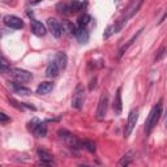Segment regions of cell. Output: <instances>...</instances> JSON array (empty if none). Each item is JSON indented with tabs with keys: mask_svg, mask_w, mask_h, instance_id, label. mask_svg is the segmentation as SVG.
Returning a JSON list of instances; mask_svg holds the SVG:
<instances>
[{
	"mask_svg": "<svg viewBox=\"0 0 167 167\" xmlns=\"http://www.w3.org/2000/svg\"><path fill=\"white\" fill-rule=\"evenodd\" d=\"M91 21V17L87 13L81 14L80 17L77 18V28L78 29H86V26L89 25V22Z\"/></svg>",
	"mask_w": 167,
	"mask_h": 167,
	"instance_id": "18",
	"label": "cell"
},
{
	"mask_svg": "<svg viewBox=\"0 0 167 167\" xmlns=\"http://www.w3.org/2000/svg\"><path fill=\"white\" fill-rule=\"evenodd\" d=\"M9 120H11V119H9V116H7V114H4V112L0 114V122H2V124L9 122Z\"/></svg>",
	"mask_w": 167,
	"mask_h": 167,
	"instance_id": "29",
	"label": "cell"
},
{
	"mask_svg": "<svg viewBox=\"0 0 167 167\" xmlns=\"http://www.w3.org/2000/svg\"><path fill=\"white\" fill-rule=\"evenodd\" d=\"M39 123H41V120H39V119H37V117L31 119V120L28 123V129H29L30 132H34V131H35V128L39 125Z\"/></svg>",
	"mask_w": 167,
	"mask_h": 167,
	"instance_id": "25",
	"label": "cell"
},
{
	"mask_svg": "<svg viewBox=\"0 0 167 167\" xmlns=\"http://www.w3.org/2000/svg\"><path fill=\"white\" fill-rule=\"evenodd\" d=\"M55 166V162H47V161H39L38 167H52Z\"/></svg>",
	"mask_w": 167,
	"mask_h": 167,
	"instance_id": "28",
	"label": "cell"
},
{
	"mask_svg": "<svg viewBox=\"0 0 167 167\" xmlns=\"http://www.w3.org/2000/svg\"><path fill=\"white\" fill-rule=\"evenodd\" d=\"M77 167H93V166H90V164H85V163H82V164H78Z\"/></svg>",
	"mask_w": 167,
	"mask_h": 167,
	"instance_id": "31",
	"label": "cell"
},
{
	"mask_svg": "<svg viewBox=\"0 0 167 167\" xmlns=\"http://www.w3.org/2000/svg\"><path fill=\"white\" fill-rule=\"evenodd\" d=\"M141 31H144V29H141L140 31H137V33H136V34H134V35H133V37L129 39V42L127 43V44H124V46L122 47V49H120V51H119V55H117V58H119V59H120V58L123 56V55H124V52L127 51V49H128V47H129V46H131V44H132L134 41H136V39H137V37L141 34Z\"/></svg>",
	"mask_w": 167,
	"mask_h": 167,
	"instance_id": "20",
	"label": "cell"
},
{
	"mask_svg": "<svg viewBox=\"0 0 167 167\" xmlns=\"http://www.w3.org/2000/svg\"><path fill=\"white\" fill-rule=\"evenodd\" d=\"M56 9H58L60 13H64V14L72 13V11H70V5L67 4V3H59V4L56 5Z\"/></svg>",
	"mask_w": 167,
	"mask_h": 167,
	"instance_id": "22",
	"label": "cell"
},
{
	"mask_svg": "<svg viewBox=\"0 0 167 167\" xmlns=\"http://www.w3.org/2000/svg\"><path fill=\"white\" fill-rule=\"evenodd\" d=\"M9 87L16 94H20V95H30L31 94V90L29 87H25L23 85H21V82H17V81L9 82Z\"/></svg>",
	"mask_w": 167,
	"mask_h": 167,
	"instance_id": "10",
	"label": "cell"
},
{
	"mask_svg": "<svg viewBox=\"0 0 167 167\" xmlns=\"http://www.w3.org/2000/svg\"><path fill=\"white\" fill-rule=\"evenodd\" d=\"M52 89H54V84L52 82H50V81H44V82H42V84H39L38 85V87H37V94H39V95H44V94H49L50 91H52Z\"/></svg>",
	"mask_w": 167,
	"mask_h": 167,
	"instance_id": "14",
	"label": "cell"
},
{
	"mask_svg": "<svg viewBox=\"0 0 167 167\" xmlns=\"http://www.w3.org/2000/svg\"><path fill=\"white\" fill-rule=\"evenodd\" d=\"M54 60H55V63H56L58 67H59L60 69H65L67 65H68V56H67V54L63 52V51L56 52Z\"/></svg>",
	"mask_w": 167,
	"mask_h": 167,
	"instance_id": "12",
	"label": "cell"
},
{
	"mask_svg": "<svg viewBox=\"0 0 167 167\" xmlns=\"http://www.w3.org/2000/svg\"><path fill=\"white\" fill-rule=\"evenodd\" d=\"M164 127L167 128V110H166V112H164Z\"/></svg>",
	"mask_w": 167,
	"mask_h": 167,
	"instance_id": "30",
	"label": "cell"
},
{
	"mask_svg": "<svg viewBox=\"0 0 167 167\" xmlns=\"http://www.w3.org/2000/svg\"><path fill=\"white\" fill-rule=\"evenodd\" d=\"M37 137H44L46 134H47V125L44 122H41L39 123V125L35 128V131L33 132Z\"/></svg>",
	"mask_w": 167,
	"mask_h": 167,
	"instance_id": "21",
	"label": "cell"
},
{
	"mask_svg": "<svg viewBox=\"0 0 167 167\" xmlns=\"http://www.w3.org/2000/svg\"><path fill=\"white\" fill-rule=\"evenodd\" d=\"M31 31H33V34L37 37H44L47 33V29L42 22H39L38 20L33 18L31 20Z\"/></svg>",
	"mask_w": 167,
	"mask_h": 167,
	"instance_id": "9",
	"label": "cell"
},
{
	"mask_svg": "<svg viewBox=\"0 0 167 167\" xmlns=\"http://www.w3.org/2000/svg\"><path fill=\"white\" fill-rule=\"evenodd\" d=\"M137 119H138V110H132L129 115H128V120H127V125H125V129H124V137L128 138L131 136L132 131L134 129L137 123Z\"/></svg>",
	"mask_w": 167,
	"mask_h": 167,
	"instance_id": "5",
	"label": "cell"
},
{
	"mask_svg": "<svg viewBox=\"0 0 167 167\" xmlns=\"http://www.w3.org/2000/svg\"><path fill=\"white\" fill-rule=\"evenodd\" d=\"M8 73H9L11 77L14 78L17 82H28L33 78V75L30 72H28L25 69H21V68H11Z\"/></svg>",
	"mask_w": 167,
	"mask_h": 167,
	"instance_id": "3",
	"label": "cell"
},
{
	"mask_svg": "<svg viewBox=\"0 0 167 167\" xmlns=\"http://www.w3.org/2000/svg\"><path fill=\"white\" fill-rule=\"evenodd\" d=\"M4 21V25L11 28V29H14V30H20V29H23V26H25V23H23V21L17 17V16H13V14H7L5 17L3 18Z\"/></svg>",
	"mask_w": 167,
	"mask_h": 167,
	"instance_id": "7",
	"label": "cell"
},
{
	"mask_svg": "<svg viewBox=\"0 0 167 167\" xmlns=\"http://www.w3.org/2000/svg\"><path fill=\"white\" fill-rule=\"evenodd\" d=\"M133 158H134V153L132 152H128V153H125L122 158H120V161L117 162V167H128L131 164V162L133 161Z\"/></svg>",
	"mask_w": 167,
	"mask_h": 167,
	"instance_id": "15",
	"label": "cell"
},
{
	"mask_svg": "<svg viewBox=\"0 0 167 167\" xmlns=\"http://www.w3.org/2000/svg\"><path fill=\"white\" fill-rule=\"evenodd\" d=\"M141 5H142V2H133V3H131V5L128 7V9L125 11V13L122 16V17L119 18V20L114 23V25H111V26H108V28L106 29L105 34H103V38H105V39H108L114 33H119V31L123 29V26L125 25L127 22H128V20L132 17V16H133L134 13H137L138 8H140Z\"/></svg>",
	"mask_w": 167,
	"mask_h": 167,
	"instance_id": "1",
	"label": "cell"
},
{
	"mask_svg": "<svg viewBox=\"0 0 167 167\" xmlns=\"http://www.w3.org/2000/svg\"><path fill=\"white\" fill-rule=\"evenodd\" d=\"M82 144H84V148L87 150V152H90V153H94L95 152V144L93 141H90V140H84L82 141Z\"/></svg>",
	"mask_w": 167,
	"mask_h": 167,
	"instance_id": "24",
	"label": "cell"
},
{
	"mask_svg": "<svg viewBox=\"0 0 167 167\" xmlns=\"http://www.w3.org/2000/svg\"><path fill=\"white\" fill-rule=\"evenodd\" d=\"M114 111L116 115H120L122 111H123V102H122V87H119L116 90V94H115V99H114Z\"/></svg>",
	"mask_w": 167,
	"mask_h": 167,
	"instance_id": "11",
	"label": "cell"
},
{
	"mask_svg": "<svg viewBox=\"0 0 167 167\" xmlns=\"http://www.w3.org/2000/svg\"><path fill=\"white\" fill-rule=\"evenodd\" d=\"M47 26H49L50 31L52 33V35L55 38H60L61 34H63V25L60 23V21H58L56 18H54V17H50L49 20H47Z\"/></svg>",
	"mask_w": 167,
	"mask_h": 167,
	"instance_id": "8",
	"label": "cell"
},
{
	"mask_svg": "<svg viewBox=\"0 0 167 167\" xmlns=\"http://www.w3.org/2000/svg\"><path fill=\"white\" fill-rule=\"evenodd\" d=\"M70 5V11L72 12H78V11H81L82 8H85L87 5V3H81V2H72L69 4Z\"/></svg>",
	"mask_w": 167,
	"mask_h": 167,
	"instance_id": "23",
	"label": "cell"
},
{
	"mask_svg": "<svg viewBox=\"0 0 167 167\" xmlns=\"http://www.w3.org/2000/svg\"><path fill=\"white\" fill-rule=\"evenodd\" d=\"M162 108H163V105H162V99H161L152 110H150L149 116H148L146 123H145V132H146L148 134L153 131V128L157 125L158 120H159V117H161V115H162Z\"/></svg>",
	"mask_w": 167,
	"mask_h": 167,
	"instance_id": "2",
	"label": "cell"
},
{
	"mask_svg": "<svg viewBox=\"0 0 167 167\" xmlns=\"http://www.w3.org/2000/svg\"><path fill=\"white\" fill-rule=\"evenodd\" d=\"M59 70H60V68L58 67L56 63H55V60H52L49 63V65L46 68V76L49 78H54L59 75Z\"/></svg>",
	"mask_w": 167,
	"mask_h": 167,
	"instance_id": "13",
	"label": "cell"
},
{
	"mask_svg": "<svg viewBox=\"0 0 167 167\" xmlns=\"http://www.w3.org/2000/svg\"><path fill=\"white\" fill-rule=\"evenodd\" d=\"M84 99H85V89L81 84H78L75 89V94L72 98V107L76 110H81L84 106Z\"/></svg>",
	"mask_w": 167,
	"mask_h": 167,
	"instance_id": "4",
	"label": "cell"
},
{
	"mask_svg": "<svg viewBox=\"0 0 167 167\" xmlns=\"http://www.w3.org/2000/svg\"><path fill=\"white\" fill-rule=\"evenodd\" d=\"M63 30L67 31L69 35H77V31H78V28L77 25H73L70 21H63Z\"/></svg>",
	"mask_w": 167,
	"mask_h": 167,
	"instance_id": "16",
	"label": "cell"
},
{
	"mask_svg": "<svg viewBox=\"0 0 167 167\" xmlns=\"http://www.w3.org/2000/svg\"><path fill=\"white\" fill-rule=\"evenodd\" d=\"M9 69H11V67L8 65V63H7L5 58L3 56V59H2V72H3V73H8V72H9Z\"/></svg>",
	"mask_w": 167,
	"mask_h": 167,
	"instance_id": "27",
	"label": "cell"
},
{
	"mask_svg": "<svg viewBox=\"0 0 167 167\" xmlns=\"http://www.w3.org/2000/svg\"><path fill=\"white\" fill-rule=\"evenodd\" d=\"M107 107H108V94L103 93L102 97L99 99L98 107H97V112H95V116H97L98 120H103L107 114Z\"/></svg>",
	"mask_w": 167,
	"mask_h": 167,
	"instance_id": "6",
	"label": "cell"
},
{
	"mask_svg": "<svg viewBox=\"0 0 167 167\" xmlns=\"http://www.w3.org/2000/svg\"><path fill=\"white\" fill-rule=\"evenodd\" d=\"M37 154H38V157H39V159H41V161L55 162V161H54V157H52V154H51V153H49V152H47V150L42 149V148H39V149L37 150Z\"/></svg>",
	"mask_w": 167,
	"mask_h": 167,
	"instance_id": "19",
	"label": "cell"
},
{
	"mask_svg": "<svg viewBox=\"0 0 167 167\" xmlns=\"http://www.w3.org/2000/svg\"><path fill=\"white\" fill-rule=\"evenodd\" d=\"M26 13H28V16H29V17H30V18H31V17H33V12H30V9H28V12H26Z\"/></svg>",
	"mask_w": 167,
	"mask_h": 167,
	"instance_id": "32",
	"label": "cell"
},
{
	"mask_svg": "<svg viewBox=\"0 0 167 167\" xmlns=\"http://www.w3.org/2000/svg\"><path fill=\"white\" fill-rule=\"evenodd\" d=\"M166 55H167V49H166V47H161L159 51H158V52H157V55H155L154 61H155V63H157V61H161V60L166 56Z\"/></svg>",
	"mask_w": 167,
	"mask_h": 167,
	"instance_id": "26",
	"label": "cell"
},
{
	"mask_svg": "<svg viewBox=\"0 0 167 167\" xmlns=\"http://www.w3.org/2000/svg\"><path fill=\"white\" fill-rule=\"evenodd\" d=\"M89 37H90V34H89V31H87V29H78L76 38L81 44H85L89 42Z\"/></svg>",
	"mask_w": 167,
	"mask_h": 167,
	"instance_id": "17",
	"label": "cell"
}]
</instances>
